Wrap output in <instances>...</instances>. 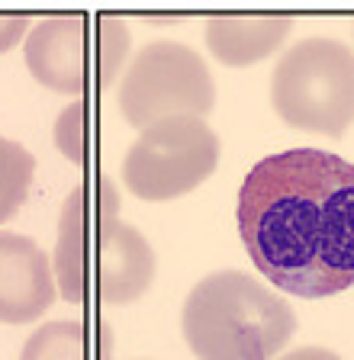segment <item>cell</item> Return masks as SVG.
<instances>
[{
    "label": "cell",
    "instance_id": "1",
    "mask_svg": "<svg viewBox=\"0 0 354 360\" xmlns=\"http://www.w3.org/2000/svg\"><path fill=\"white\" fill-rule=\"evenodd\" d=\"M239 235L277 290L325 300L354 286V165L322 148L261 158L241 180Z\"/></svg>",
    "mask_w": 354,
    "mask_h": 360
},
{
    "label": "cell",
    "instance_id": "2",
    "mask_svg": "<svg viewBox=\"0 0 354 360\" xmlns=\"http://www.w3.org/2000/svg\"><path fill=\"white\" fill-rule=\"evenodd\" d=\"M58 292L75 306H129L155 283V248L120 219V190L110 177L81 180L61 202L55 238Z\"/></svg>",
    "mask_w": 354,
    "mask_h": 360
},
{
    "label": "cell",
    "instance_id": "3",
    "mask_svg": "<svg viewBox=\"0 0 354 360\" xmlns=\"http://www.w3.org/2000/svg\"><path fill=\"white\" fill-rule=\"evenodd\" d=\"M181 331L196 360H274L296 335V315L241 270H216L187 292Z\"/></svg>",
    "mask_w": 354,
    "mask_h": 360
},
{
    "label": "cell",
    "instance_id": "4",
    "mask_svg": "<svg viewBox=\"0 0 354 360\" xmlns=\"http://www.w3.org/2000/svg\"><path fill=\"white\" fill-rule=\"evenodd\" d=\"M132 36L110 13L46 16L26 36V68L55 94H100L122 75Z\"/></svg>",
    "mask_w": 354,
    "mask_h": 360
},
{
    "label": "cell",
    "instance_id": "5",
    "mask_svg": "<svg viewBox=\"0 0 354 360\" xmlns=\"http://www.w3.org/2000/svg\"><path fill=\"white\" fill-rule=\"evenodd\" d=\"M271 106L286 126L341 139L354 122V52L329 36L286 49L271 75Z\"/></svg>",
    "mask_w": 354,
    "mask_h": 360
},
{
    "label": "cell",
    "instance_id": "6",
    "mask_svg": "<svg viewBox=\"0 0 354 360\" xmlns=\"http://www.w3.org/2000/svg\"><path fill=\"white\" fill-rule=\"evenodd\" d=\"M216 106V81L184 42H148L129 61L120 84V110L129 126L148 129L174 116H200Z\"/></svg>",
    "mask_w": 354,
    "mask_h": 360
},
{
    "label": "cell",
    "instance_id": "7",
    "mask_svg": "<svg viewBox=\"0 0 354 360\" xmlns=\"http://www.w3.org/2000/svg\"><path fill=\"white\" fill-rule=\"evenodd\" d=\"M219 165V135L200 116H174L142 129L122 158V184L145 202L196 190Z\"/></svg>",
    "mask_w": 354,
    "mask_h": 360
},
{
    "label": "cell",
    "instance_id": "8",
    "mask_svg": "<svg viewBox=\"0 0 354 360\" xmlns=\"http://www.w3.org/2000/svg\"><path fill=\"white\" fill-rule=\"evenodd\" d=\"M58 296L52 257L30 235L0 232V322L26 325L42 319Z\"/></svg>",
    "mask_w": 354,
    "mask_h": 360
},
{
    "label": "cell",
    "instance_id": "9",
    "mask_svg": "<svg viewBox=\"0 0 354 360\" xmlns=\"http://www.w3.org/2000/svg\"><path fill=\"white\" fill-rule=\"evenodd\" d=\"M293 30V16H213L206 49L226 68H248L271 58Z\"/></svg>",
    "mask_w": 354,
    "mask_h": 360
},
{
    "label": "cell",
    "instance_id": "10",
    "mask_svg": "<svg viewBox=\"0 0 354 360\" xmlns=\"http://www.w3.org/2000/svg\"><path fill=\"white\" fill-rule=\"evenodd\" d=\"M20 360H113V328L100 319L46 322L26 338Z\"/></svg>",
    "mask_w": 354,
    "mask_h": 360
},
{
    "label": "cell",
    "instance_id": "11",
    "mask_svg": "<svg viewBox=\"0 0 354 360\" xmlns=\"http://www.w3.org/2000/svg\"><path fill=\"white\" fill-rule=\"evenodd\" d=\"M36 174V158L20 142L0 135V222L13 219L23 210Z\"/></svg>",
    "mask_w": 354,
    "mask_h": 360
},
{
    "label": "cell",
    "instance_id": "12",
    "mask_svg": "<svg viewBox=\"0 0 354 360\" xmlns=\"http://www.w3.org/2000/svg\"><path fill=\"white\" fill-rule=\"evenodd\" d=\"M55 145L71 165H91L97 155V132H91V100H75L58 112Z\"/></svg>",
    "mask_w": 354,
    "mask_h": 360
},
{
    "label": "cell",
    "instance_id": "13",
    "mask_svg": "<svg viewBox=\"0 0 354 360\" xmlns=\"http://www.w3.org/2000/svg\"><path fill=\"white\" fill-rule=\"evenodd\" d=\"M23 36H30V16L0 13V55L10 52Z\"/></svg>",
    "mask_w": 354,
    "mask_h": 360
},
{
    "label": "cell",
    "instance_id": "14",
    "mask_svg": "<svg viewBox=\"0 0 354 360\" xmlns=\"http://www.w3.org/2000/svg\"><path fill=\"white\" fill-rule=\"evenodd\" d=\"M274 360H341L335 351H329V347H296V351H290V354H280V357H274Z\"/></svg>",
    "mask_w": 354,
    "mask_h": 360
}]
</instances>
